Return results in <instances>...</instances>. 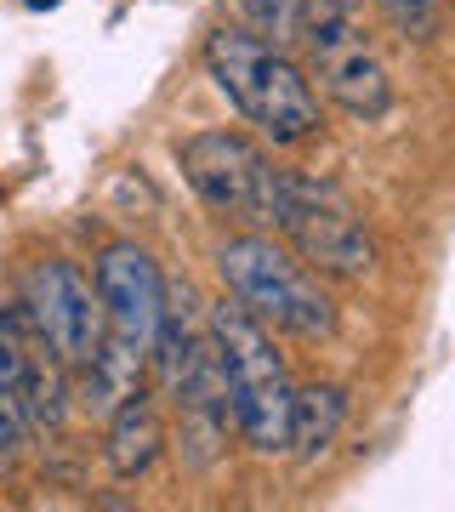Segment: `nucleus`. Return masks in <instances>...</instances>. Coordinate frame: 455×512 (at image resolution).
<instances>
[{
	"label": "nucleus",
	"instance_id": "f257e3e1",
	"mask_svg": "<svg viewBox=\"0 0 455 512\" xmlns=\"http://www.w3.org/2000/svg\"><path fill=\"white\" fill-rule=\"evenodd\" d=\"M205 336L217 348L228 416H234L239 439L251 444L256 456H279L285 439H291V382H285V365L273 353L268 325L239 302H217L205 313Z\"/></svg>",
	"mask_w": 455,
	"mask_h": 512
},
{
	"label": "nucleus",
	"instance_id": "f03ea898",
	"mask_svg": "<svg viewBox=\"0 0 455 512\" xmlns=\"http://www.w3.org/2000/svg\"><path fill=\"white\" fill-rule=\"evenodd\" d=\"M205 69L222 86L251 126H262L273 143H302L319 131V92L291 57L245 29H217L205 40Z\"/></svg>",
	"mask_w": 455,
	"mask_h": 512
},
{
	"label": "nucleus",
	"instance_id": "7ed1b4c3",
	"mask_svg": "<svg viewBox=\"0 0 455 512\" xmlns=\"http://www.w3.org/2000/svg\"><path fill=\"white\" fill-rule=\"evenodd\" d=\"M217 274L228 285L239 308H251L262 325L302 336V342H325L336 330V302L319 291V279L296 262L291 251H279L268 234H234L222 239Z\"/></svg>",
	"mask_w": 455,
	"mask_h": 512
},
{
	"label": "nucleus",
	"instance_id": "20e7f679",
	"mask_svg": "<svg viewBox=\"0 0 455 512\" xmlns=\"http://www.w3.org/2000/svg\"><path fill=\"white\" fill-rule=\"evenodd\" d=\"M273 228L296 245V256L336 279H364L376 268V245L364 234V222L353 217V205L336 188L313 183L302 171H279V217Z\"/></svg>",
	"mask_w": 455,
	"mask_h": 512
},
{
	"label": "nucleus",
	"instance_id": "39448f33",
	"mask_svg": "<svg viewBox=\"0 0 455 512\" xmlns=\"http://www.w3.org/2000/svg\"><path fill=\"white\" fill-rule=\"evenodd\" d=\"M182 171L211 211L251 228H273L279 217V165L239 131H200L182 143Z\"/></svg>",
	"mask_w": 455,
	"mask_h": 512
},
{
	"label": "nucleus",
	"instance_id": "423d86ee",
	"mask_svg": "<svg viewBox=\"0 0 455 512\" xmlns=\"http://www.w3.org/2000/svg\"><path fill=\"white\" fill-rule=\"evenodd\" d=\"M23 308H29V325H35L40 348L57 353V365H91V353L103 348V296L86 285V274L74 262H35L23 274Z\"/></svg>",
	"mask_w": 455,
	"mask_h": 512
},
{
	"label": "nucleus",
	"instance_id": "0eeeda50",
	"mask_svg": "<svg viewBox=\"0 0 455 512\" xmlns=\"http://www.w3.org/2000/svg\"><path fill=\"white\" fill-rule=\"evenodd\" d=\"M97 296H103V325H109L103 336L114 348H126L131 359H148L160 342L165 308H171L160 262L143 245H109L97 262Z\"/></svg>",
	"mask_w": 455,
	"mask_h": 512
},
{
	"label": "nucleus",
	"instance_id": "6e6552de",
	"mask_svg": "<svg viewBox=\"0 0 455 512\" xmlns=\"http://www.w3.org/2000/svg\"><path fill=\"white\" fill-rule=\"evenodd\" d=\"M302 35L313 46V74L330 103H342L353 120H382L393 109V80L353 18H308Z\"/></svg>",
	"mask_w": 455,
	"mask_h": 512
},
{
	"label": "nucleus",
	"instance_id": "1a4fd4ad",
	"mask_svg": "<svg viewBox=\"0 0 455 512\" xmlns=\"http://www.w3.org/2000/svg\"><path fill=\"white\" fill-rule=\"evenodd\" d=\"M165 450V421L154 410L143 387L126 393V399L109 410V444H103V461H109L114 478H143Z\"/></svg>",
	"mask_w": 455,
	"mask_h": 512
},
{
	"label": "nucleus",
	"instance_id": "9d476101",
	"mask_svg": "<svg viewBox=\"0 0 455 512\" xmlns=\"http://www.w3.org/2000/svg\"><path fill=\"white\" fill-rule=\"evenodd\" d=\"M342 421H347V393L336 382L291 387V439H285V450H296L302 461H319L336 444Z\"/></svg>",
	"mask_w": 455,
	"mask_h": 512
},
{
	"label": "nucleus",
	"instance_id": "9b49d317",
	"mask_svg": "<svg viewBox=\"0 0 455 512\" xmlns=\"http://www.w3.org/2000/svg\"><path fill=\"white\" fill-rule=\"evenodd\" d=\"M239 6H245V18L256 23V35L268 46H291L308 29V6L302 0H239Z\"/></svg>",
	"mask_w": 455,
	"mask_h": 512
},
{
	"label": "nucleus",
	"instance_id": "f8f14e48",
	"mask_svg": "<svg viewBox=\"0 0 455 512\" xmlns=\"http://www.w3.org/2000/svg\"><path fill=\"white\" fill-rule=\"evenodd\" d=\"M29 359H35V348H29V336L18 330V313L0 308V393H12L18 404H23V382H29Z\"/></svg>",
	"mask_w": 455,
	"mask_h": 512
},
{
	"label": "nucleus",
	"instance_id": "ddd939ff",
	"mask_svg": "<svg viewBox=\"0 0 455 512\" xmlns=\"http://www.w3.org/2000/svg\"><path fill=\"white\" fill-rule=\"evenodd\" d=\"M376 6L387 12V23H393L404 40H433L438 23H444L438 0H376Z\"/></svg>",
	"mask_w": 455,
	"mask_h": 512
},
{
	"label": "nucleus",
	"instance_id": "4468645a",
	"mask_svg": "<svg viewBox=\"0 0 455 512\" xmlns=\"http://www.w3.org/2000/svg\"><path fill=\"white\" fill-rule=\"evenodd\" d=\"M23 439H29V416H23V404L12 393H0V461L18 456Z\"/></svg>",
	"mask_w": 455,
	"mask_h": 512
},
{
	"label": "nucleus",
	"instance_id": "2eb2a0df",
	"mask_svg": "<svg viewBox=\"0 0 455 512\" xmlns=\"http://www.w3.org/2000/svg\"><path fill=\"white\" fill-rule=\"evenodd\" d=\"M302 6H308V18H353L359 0H302Z\"/></svg>",
	"mask_w": 455,
	"mask_h": 512
},
{
	"label": "nucleus",
	"instance_id": "dca6fc26",
	"mask_svg": "<svg viewBox=\"0 0 455 512\" xmlns=\"http://www.w3.org/2000/svg\"><path fill=\"white\" fill-rule=\"evenodd\" d=\"M23 6H35V12H52L57 0H23Z\"/></svg>",
	"mask_w": 455,
	"mask_h": 512
}]
</instances>
